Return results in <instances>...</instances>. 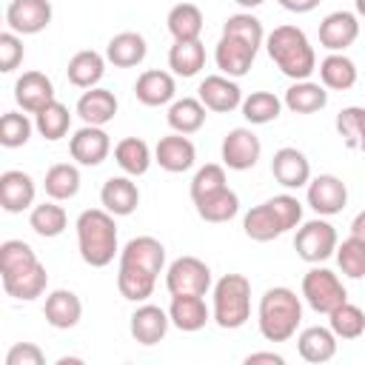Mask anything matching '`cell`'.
I'll list each match as a JSON object with an SVG mask.
<instances>
[{"label":"cell","mask_w":365,"mask_h":365,"mask_svg":"<svg viewBox=\"0 0 365 365\" xmlns=\"http://www.w3.org/2000/svg\"><path fill=\"white\" fill-rule=\"evenodd\" d=\"M43 317L51 328H60V331H68L80 322L83 317V302L74 291L68 288H57L46 297V305H43Z\"/></svg>","instance_id":"603a6c76"},{"label":"cell","mask_w":365,"mask_h":365,"mask_svg":"<svg viewBox=\"0 0 365 365\" xmlns=\"http://www.w3.org/2000/svg\"><path fill=\"white\" fill-rule=\"evenodd\" d=\"M302 322V302L299 297L285 288V285H274L259 297V308H257V325L262 339L268 342H288L297 328Z\"/></svg>","instance_id":"6da1fadb"},{"label":"cell","mask_w":365,"mask_h":365,"mask_svg":"<svg viewBox=\"0 0 365 365\" xmlns=\"http://www.w3.org/2000/svg\"><path fill=\"white\" fill-rule=\"evenodd\" d=\"M205 111L208 108L200 103V97H182V100H174L168 106L165 120H168L171 131H177V134H194V131L202 128Z\"/></svg>","instance_id":"1f68e13d"},{"label":"cell","mask_w":365,"mask_h":365,"mask_svg":"<svg viewBox=\"0 0 365 365\" xmlns=\"http://www.w3.org/2000/svg\"><path fill=\"white\" fill-rule=\"evenodd\" d=\"M297 351L305 362L311 365H322L328 359H334L336 354V334L331 328H322V325H311L305 331H299L297 336Z\"/></svg>","instance_id":"4316f807"},{"label":"cell","mask_w":365,"mask_h":365,"mask_svg":"<svg viewBox=\"0 0 365 365\" xmlns=\"http://www.w3.org/2000/svg\"><path fill=\"white\" fill-rule=\"evenodd\" d=\"M43 188H46V194H48L51 200H57V202L77 197V191H80V171H77V165H71V163H57V165H51V168L46 171Z\"/></svg>","instance_id":"8d00e7d4"},{"label":"cell","mask_w":365,"mask_h":365,"mask_svg":"<svg viewBox=\"0 0 365 365\" xmlns=\"http://www.w3.org/2000/svg\"><path fill=\"white\" fill-rule=\"evenodd\" d=\"M68 125H71V114H68V108L63 106V103H57V100H51L46 108H40L37 114H34V128L46 137V140H63L66 134H68Z\"/></svg>","instance_id":"b9f144b4"},{"label":"cell","mask_w":365,"mask_h":365,"mask_svg":"<svg viewBox=\"0 0 365 365\" xmlns=\"http://www.w3.org/2000/svg\"><path fill=\"white\" fill-rule=\"evenodd\" d=\"M34 131V123L20 111H6L0 117V145L3 148H20L29 143Z\"/></svg>","instance_id":"7dc6e473"},{"label":"cell","mask_w":365,"mask_h":365,"mask_svg":"<svg viewBox=\"0 0 365 365\" xmlns=\"http://www.w3.org/2000/svg\"><path fill=\"white\" fill-rule=\"evenodd\" d=\"M14 100L26 114H37L54 100V83L43 71H26L14 83Z\"/></svg>","instance_id":"e0dca14e"},{"label":"cell","mask_w":365,"mask_h":365,"mask_svg":"<svg viewBox=\"0 0 365 365\" xmlns=\"http://www.w3.org/2000/svg\"><path fill=\"white\" fill-rule=\"evenodd\" d=\"M100 202L114 217H128L140 205V188L128 174L125 177H108L100 188Z\"/></svg>","instance_id":"d6986e66"},{"label":"cell","mask_w":365,"mask_h":365,"mask_svg":"<svg viewBox=\"0 0 365 365\" xmlns=\"http://www.w3.org/2000/svg\"><path fill=\"white\" fill-rule=\"evenodd\" d=\"M351 234L359 237V240H365V211H359V214L354 217V222H351Z\"/></svg>","instance_id":"9f6ffc18"},{"label":"cell","mask_w":365,"mask_h":365,"mask_svg":"<svg viewBox=\"0 0 365 365\" xmlns=\"http://www.w3.org/2000/svg\"><path fill=\"white\" fill-rule=\"evenodd\" d=\"M336 134L345 143V148L365 151V108L348 106L336 114Z\"/></svg>","instance_id":"ee69618b"},{"label":"cell","mask_w":365,"mask_h":365,"mask_svg":"<svg viewBox=\"0 0 365 365\" xmlns=\"http://www.w3.org/2000/svg\"><path fill=\"white\" fill-rule=\"evenodd\" d=\"M194 205H197L200 220H205V222H228L240 211V197L225 185V188H220L214 194H205V197L194 200Z\"/></svg>","instance_id":"d6a6232c"},{"label":"cell","mask_w":365,"mask_h":365,"mask_svg":"<svg viewBox=\"0 0 365 365\" xmlns=\"http://www.w3.org/2000/svg\"><path fill=\"white\" fill-rule=\"evenodd\" d=\"M328 328L336 334V339H356L365 334V314L359 305L342 302L328 314Z\"/></svg>","instance_id":"7bdbcfd3"},{"label":"cell","mask_w":365,"mask_h":365,"mask_svg":"<svg viewBox=\"0 0 365 365\" xmlns=\"http://www.w3.org/2000/svg\"><path fill=\"white\" fill-rule=\"evenodd\" d=\"M359 37V20L354 11H331L319 23V46L328 51H345Z\"/></svg>","instance_id":"2e32d148"},{"label":"cell","mask_w":365,"mask_h":365,"mask_svg":"<svg viewBox=\"0 0 365 365\" xmlns=\"http://www.w3.org/2000/svg\"><path fill=\"white\" fill-rule=\"evenodd\" d=\"M154 160L163 171L168 174H182L194 165L197 160V148L194 143L188 140V134H168V137H160L157 148H154Z\"/></svg>","instance_id":"4fadbf2b"},{"label":"cell","mask_w":365,"mask_h":365,"mask_svg":"<svg viewBox=\"0 0 365 365\" xmlns=\"http://www.w3.org/2000/svg\"><path fill=\"white\" fill-rule=\"evenodd\" d=\"M336 262L339 271L351 279H362L365 277V240L359 237H348L342 242H336Z\"/></svg>","instance_id":"f6af8a7d"},{"label":"cell","mask_w":365,"mask_h":365,"mask_svg":"<svg viewBox=\"0 0 365 365\" xmlns=\"http://www.w3.org/2000/svg\"><path fill=\"white\" fill-rule=\"evenodd\" d=\"M174 94H177L174 77H171L168 71H160V68L143 71V74L137 77V83H134V97H137L143 106H151V108L171 103Z\"/></svg>","instance_id":"d4e9b609"},{"label":"cell","mask_w":365,"mask_h":365,"mask_svg":"<svg viewBox=\"0 0 365 365\" xmlns=\"http://www.w3.org/2000/svg\"><path fill=\"white\" fill-rule=\"evenodd\" d=\"M197 94H200V103H202L208 111H217V114H228V111H234V108L242 106V91H240V86H237L231 77H225V74H211V77H205V80L200 83Z\"/></svg>","instance_id":"8fae6325"},{"label":"cell","mask_w":365,"mask_h":365,"mask_svg":"<svg viewBox=\"0 0 365 365\" xmlns=\"http://www.w3.org/2000/svg\"><path fill=\"white\" fill-rule=\"evenodd\" d=\"M77 245L80 257L91 268H106L117 254V225L114 214L106 208H88L77 217Z\"/></svg>","instance_id":"3957f363"},{"label":"cell","mask_w":365,"mask_h":365,"mask_svg":"<svg viewBox=\"0 0 365 365\" xmlns=\"http://www.w3.org/2000/svg\"><path fill=\"white\" fill-rule=\"evenodd\" d=\"M336 228L328 220H308L297 228L294 237V251L299 259L317 265L322 259H328L331 254H336Z\"/></svg>","instance_id":"8992f818"},{"label":"cell","mask_w":365,"mask_h":365,"mask_svg":"<svg viewBox=\"0 0 365 365\" xmlns=\"http://www.w3.org/2000/svg\"><path fill=\"white\" fill-rule=\"evenodd\" d=\"M23 63V40L14 31L0 34V71H14Z\"/></svg>","instance_id":"816d5d0a"},{"label":"cell","mask_w":365,"mask_h":365,"mask_svg":"<svg viewBox=\"0 0 365 365\" xmlns=\"http://www.w3.org/2000/svg\"><path fill=\"white\" fill-rule=\"evenodd\" d=\"M285 11H294V14H308V11H314L322 0H277Z\"/></svg>","instance_id":"db71d44e"},{"label":"cell","mask_w":365,"mask_h":365,"mask_svg":"<svg viewBox=\"0 0 365 365\" xmlns=\"http://www.w3.org/2000/svg\"><path fill=\"white\" fill-rule=\"evenodd\" d=\"M268 205L274 208L282 231H291V228H297L302 222V202L294 194H277V197L268 200Z\"/></svg>","instance_id":"f907efd6"},{"label":"cell","mask_w":365,"mask_h":365,"mask_svg":"<svg viewBox=\"0 0 365 365\" xmlns=\"http://www.w3.org/2000/svg\"><path fill=\"white\" fill-rule=\"evenodd\" d=\"M220 154H222V165L225 168H231V171H248V168L257 165V160L262 154V143H259V137L251 128H231L222 137Z\"/></svg>","instance_id":"ba28073f"},{"label":"cell","mask_w":365,"mask_h":365,"mask_svg":"<svg viewBox=\"0 0 365 365\" xmlns=\"http://www.w3.org/2000/svg\"><path fill=\"white\" fill-rule=\"evenodd\" d=\"M271 174H274V180H277L282 188H302V185H308V180H311V163H308V157H305L299 148L285 145V148L274 151Z\"/></svg>","instance_id":"5bb4252c"},{"label":"cell","mask_w":365,"mask_h":365,"mask_svg":"<svg viewBox=\"0 0 365 365\" xmlns=\"http://www.w3.org/2000/svg\"><path fill=\"white\" fill-rule=\"evenodd\" d=\"M211 319L225 331H237L251 319V282L242 274H225L217 279Z\"/></svg>","instance_id":"277c9868"},{"label":"cell","mask_w":365,"mask_h":365,"mask_svg":"<svg viewBox=\"0 0 365 365\" xmlns=\"http://www.w3.org/2000/svg\"><path fill=\"white\" fill-rule=\"evenodd\" d=\"M282 106L294 114H314V111H322L328 106V91H325L322 83L294 80V86L285 91Z\"/></svg>","instance_id":"f1b7e54d"},{"label":"cell","mask_w":365,"mask_h":365,"mask_svg":"<svg viewBox=\"0 0 365 365\" xmlns=\"http://www.w3.org/2000/svg\"><path fill=\"white\" fill-rule=\"evenodd\" d=\"M168 325H171L168 311H163L160 305H140V308L131 314L128 331H131V336H134L140 345H157V342L168 334Z\"/></svg>","instance_id":"44dd1931"},{"label":"cell","mask_w":365,"mask_h":365,"mask_svg":"<svg viewBox=\"0 0 365 365\" xmlns=\"http://www.w3.org/2000/svg\"><path fill=\"white\" fill-rule=\"evenodd\" d=\"M6 23L14 34H40L51 23L48 0H11L6 9Z\"/></svg>","instance_id":"30bf717a"},{"label":"cell","mask_w":365,"mask_h":365,"mask_svg":"<svg viewBox=\"0 0 365 365\" xmlns=\"http://www.w3.org/2000/svg\"><path fill=\"white\" fill-rule=\"evenodd\" d=\"M40 262L34 248L23 240H6L0 245V274H11V271H20V268H29Z\"/></svg>","instance_id":"c3c4849f"},{"label":"cell","mask_w":365,"mask_h":365,"mask_svg":"<svg viewBox=\"0 0 365 365\" xmlns=\"http://www.w3.org/2000/svg\"><path fill=\"white\" fill-rule=\"evenodd\" d=\"M254 57H257V48H251L248 43H242L237 37H228V34H222L220 43H217V48H214L217 68L225 77H242V74H248Z\"/></svg>","instance_id":"7402d4cb"},{"label":"cell","mask_w":365,"mask_h":365,"mask_svg":"<svg viewBox=\"0 0 365 365\" xmlns=\"http://www.w3.org/2000/svg\"><path fill=\"white\" fill-rule=\"evenodd\" d=\"M68 151L71 160H77L80 165H100L111 151V140L103 131V125H83L68 140Z\"/></svg>","instance_id":"7c38bea8"},{"label":"cell","mask_w":365,"mask_h":365,"mask_svg":"<svg viewBox=\"0 0 365 365\" xmlns=\"http://www.w3.org/2000/svg\"><path fill=\"white\" fill-rule=\"evenodd\" d=\"M222 34L228 37H237L242 43H248L251 48H259L262 40H265V31H262V23L251 14V11H240V14H231L222 26Z\"/></svg>","instance_id":"bcb514c9"},{"label":"cell","mask_w":365,"mask_h":365,"mask_svg":"<svg viewBox=\"0 0 365 365\" xmlns=\"http://www.w3.org/2000/svg\"><path fill=\"white\" fill-rule=\"evenodd\" d=\"M46 354L34 342H17L6 354V365H43Z\"/></svg>","instance_id":"f5cc1de1"},{"label":"cell","mask_w":365,"mask_h":365,"mask_svg":"<svg viewBox=\"0 0 365 365\" xmlns=\"http://www.w3.org/2000/svg\"><path fill=\"white\" fill-rule=\"evenodd\" d=\"M145 54H148L145 37L137 31H120L106 46V60L114 63L117 68H134L145 60Z\"/></svg>","instance_id":"83f0119b"},{"label":"cell","mask_w":365,"mask_h":365,"mask_svg":"<svg viewBox=\"0 0 365 365\" xmlns=\"http://www.w3.org/2000/svg\"><path fill=\"white\" fill-rule=\"evenodd\" d=\"M168 294H200L205 297L211 288V268L197 257H177L165 271Z\"/></svg>","instance_id":"52a82bcc"},{"label":"cell","mask_w":365,"mask_h":365,"mask_svg":"<svg viewBox=\"0 0 365 365\" xmlns=\"http://www.w3.org/2000/svg\"><path fill=\"white\" fill-rule=\"evenodd\" d=\"M114 160L128 177H143L151 165V148L140 137H125L114 145Z\"/></svg>","instance_id":"d590c367"},{"label":"cell","mask_w":365,"mask_h":365,"mask_svg":"<svg viewBox=\"0 0 365 365\" xmlns=\"http://www.w3.org/2000/svg\"><path fill=\"white\" fill-rule=\"evenodd\" d=\"M77 114L86 125H106L117 114V97L108 88H86L77 100Z\"/></svg>","instance_id":"484cf974"},{"label":"cell","mask_w":365,"mask_h":365,"mask_svg":"<svg viewBox=\"0 0 365 365\" xmlns=\"http://www.w3.org/2000/svg\"><path fill=\"white\" fill-rule=\"evenodd\" d=\"M319 80L325 88H334V91H348L356 86V66L351 57H345L342 51H331L322 63H319Z\"/></svg>","instance_id":"4dcf8cb0"},{"label":"cell","mask_w":365,"mask_h":365,"mask_svg":"<svg viewBox=\"0 0 365 365\" xmlns=\"http://www.w3.org/2000/svg\"><path fill=\"white\" fill-rule=\"evenodd\" d=\"M234 3H240L242 9H257V6H262L265 0H234Z\"/></svg>","instance_id":"6f0895ef"},{"label":"cell","mask_w":365,"mask_h":365,"mask_svg":"<svg viewBox=\"0 0 365 365\" xmlns=\"http://www.w3.org/2000/svg\"><path fill=\"white\" fill-rule=\"evenodd\" d=\"M66 74H68V83L71 86H77V88H94L103 80V74H106V57L97 54V51H91V48H83V51H77L68 60Z\"/></svg>","instance_id":"f546056e"},{"label":"cell","mask_w":365,"mask_h":365,"mask_svg":"<svg viewBox=\"0 0 365 365\" xmlns=\"http://www.w3.org/2000/svg\"><path fill=\"white\" fill-rule=\"evenodd\" d=\"M3 277V288L9 297L14 299H37L43 297L46 285H48V274H46V265L43 262H34L29 268H20V271H11V274H0Z\"/></svg>","instance_id":"cb8c5ba5"},{"label":"cell","mask_w":365,"mask_h":365,"mask_svg":"<svg viewBox=\"0 0 365 365\" xmlns=\"http://www.w3.org/2000/svg\"><path fill=\"white\" fill-rule=\"evenodd\" d=\"M265 51L277 63V68L291 80H308L317 71L314 46L297 26H277L265 37Z\"/></svg>","instance_id":"7a4b0ae2"},{"label":"cell","mask_w":365,"mask_h":365,"mask_svg":"<svg viewBox=\"0 0 365 365\" xmlns=\"http://www.w3.org/2000/svg\"><path fill=\"white\" fill-rule=\"evenodd\" d=\"M242 117L251 123V125H265V123H274L282 111V100L271 91H251L248 97H242Z\"/></svg>","instance_id":"f35d334b"},{"label":"cell","mask_w":365,"mask_h":365,"mask_svg":"<svg viewBox=\"0 0 365 365\" xmlns=\"http://www.w3.org/2000/svg\"><path fill=\"white\" fill-rule=\"evenodd\" d=\"M168 31L174 40H200L202 34V11L194 3H177L168 11Z\"/></svg>","instance_id":"74e56055"},{"label":"cell","mask_w":365,"mask_h":365,"mask_svg":"<svg viewBox=\"0 0 365 365\" xmlns=\"http://www.w3.org/2000/svg\"><path fill=\"white\" fill-rule=\"evenodd\" d=\"M168 317H171V325H177L185 334H194L205 328V322L211 319V311L200 294H171Z\"/></svg>","instance_id":"ffe728a7"},{"label":"cell","mask_w":365,"mask_h":365,"mask_svg":"<svg viewBox=\"0 0 365 365\" xmlns=\"http://www.w3.org/2000/svg\"><path fill=\"white\" fill-rule=\"evenodd\" d=\"M225 185H228L225 168L217 165V163H205V165L194 174V180H191V200H200V197H205V194H214V191H220V188H225Z\"/></svg>","instance_id":"681fc988"},{"label":"cell","mask_w":365,"mask_h":365,"mask_svg":"<svg viewBox=\"0 0 365 365\" xmlns=\"http://www.w3.org/2000/svg\"><path fill=\"white\" fill-rule=\"evenodd\" d=\"M34 180L20 171V168H9L0 174V205L9 214H20L26 208L34 205Z\"/></svg>","instance_id":"ac0fdd59"},{"label":"cell","mask_w":365,"mask_h":365,"mask_svg":"<svg viewBox=\"0 0 365 365\" xmlns=\"http://www.w3.org/2000/svg\"><path fill=\"white\" fill-rule=\"evenodd\" d=\"M168 66L177 77H194L205 66V46L200 40H174L168 48Z\"/></svg>","instance_id":"836d02e7"},{"label":"cell","mask_w":365,"mask_h":365,"mask_svg":"<svg viewBox=\"0 0 365 365\" xmlns=\"http://www.w3.org/2000/svg\"><path fill=\"white\" fill-rule=\"evenodd\" d=\"M348 202V188L339 177L334 174H319L314 180H308V205L319 214V217H334L345 208Z\"/></svg>","instance_id":"9c48e42d"},{"label":"cell","mask_w":365,"mask_h":365,"mask_svg":"<svg viewBox=\"0 0 365 365\" xmlns=\"http://www.w3.org/2000/svg\"><path fill=\"white\" fill-rule=\"evenodd\" d=\"M242 231H245V237L254 240V242H271V240H277L279 234H285L282 225H279V220H277V214H274V208L268 205V200H265L262 205H254V208L242 217Z\"/></svg>","instance_id":"e575fe53"},{"label":"cell","mask_w":365,"mask_h":365,"mask_svg":"<svg viewBox=\"0 0 365 365\" xmlns=\"http://www.w3.org/2000/svg\"><path fill=\"white\" fill-rule=\"evenodd\" d=\"M154 285H157V277L148 274V271H140V268H131V265H120V271H117V288L131 302L148 299L154 294Z\"/></svg>","instance_id":"60d3db41"},{"label":"cell","mask_w":365,"mask_h":365,"mask_svg":"<svg viewBox=\"0 0 365 365\" xmlns=\"http://www.w3.org/2000/svg\"><path fill=\"white\" fill-rule=\"evenodd\" d=\"M354 6H356V14L365 17V0H354Z\"/></svg>","instance_id":"680465c9"},{"label":"cell","mask_w":365,"mask_h":365,"mask_svg":"<svg viewBox=\"0 0 365 365\" xmlns=\"http://www.w3.org/2000/svg\"><path fill=\"white\" fill-rule=\"evenodd\" d=\"M120 265H131V268L160 277V271L165 265V245L154 237H134L120 251Z\"/></svg>","instance_id":"9a60e30c"},{"label":"cell","mask_w":365,"mask_h":365,"mask_svg":"<svg viewBox=\"0 0 365 365\" xmlns=\"http://www.w3.org/2000/svg\"><path fill=\"white\" fill-rule=\"evenodd\" d=\"M302 297L317 314H331L334 308L348 302V291L339 282V277L334 271H328V268H319V265L311 268L302 277Z\"/></svg>","instance_id":"5b68a950"},{"label":"cell","mask_w":365,"mask_h":365,"mask_svg":"<svg viewBox=\"0 0 365 365\" xmlns=\"http://www.w3.org/2000/svg\"><path fill=\"white\" fill-rule=\"evenodd\" d=\"M257 362L285 365V356H282V354H274V351H257V354H248V356H245V365H257Z\"/></svg>","instance_id":"11a10c76"},{"label":"cell","mask_w":365,"mask_h":365,"mask_svg":"<svg viewBox=\"0 0 365 365\" xmlns=\"http://www.w3.org/2000/svg\"><path fill=\"white\" fill-rule=\"evenodd\" d=\"M29 225L40 237H60L68 225V217H66V208L57 205V200H51V202H40V205L31 208Z\"/></svg>","instance_id":"ab89813d"}]
</instances>
